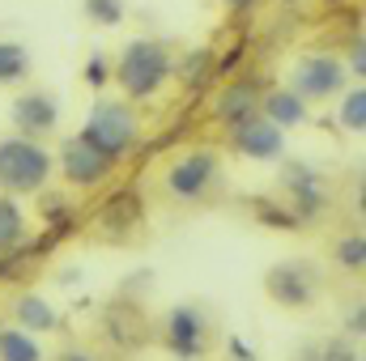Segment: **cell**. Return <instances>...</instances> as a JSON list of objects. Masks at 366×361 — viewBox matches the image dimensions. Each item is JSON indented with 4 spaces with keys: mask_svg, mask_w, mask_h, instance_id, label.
Here are the masks:
<instances>
[{
    "mask_svg": "<svg viewBox=\"0 0 366 361\" xmlns=\"http://www.w3.org/2000/svg\"><path fill=\"white\" fill-rule=\"evenodd\" d=\"M111 77L128 102H154L175 77V51L162 39H132L111 64Z\"/></svg>",
    "mask_w": 366,
    "mask_h": 361,
    "instance_id": "6da1fadb",
    "label": "cell"
},
{
    "mask_svg": "<svg viewBox=\"0 0 366 361\" xmlns=\"http://www.w3.org/2000/svg\"><path fill=\"white\" fill-rule=\"evenodd\" d=\"M86 145H94L102 158H111L115 166L141 145V115H137V102L128 98H98L77 132Z\"/></svg>",
    "mask_w": 366,
    "mask_h": 361,
    "instance_id": "7a4b0ae2",
    "label": "cell"
},
{
    "mask_svg": "<svg viewBox=\"0 0 366 361\" xmlns=\"http://www.w3.org/2000/svg\"><path fill=\"white\" fill-rule=\"evenodd\" d=\"M56 175V153L34 136H4L0 141V191L4 195H34Z\"/></svg>",
    "mask_w": 366,
    "mask_h": 361,
    "instance_id": "3957f363",
    "label": "cell"
},
{
    "mask_svg": "<svg viewBox=\"0 0 366 361\" xmlns=\"http://www.w3.org/2000/svg\"><path fill=\"white\" fill-rule=\"evenodd\" d=\"M162 187L175 204H200L222 187V153L217 149H183L175 153V162L167 166Z\"/></svg>",
    "mask_w": 366,
    "mask_h": 361,
    "instance_id": "277c9868",
    "label": "cell"
},
{
    "mask_svg": "<svg viewBox=\"0 0 366 361\" xmlns=\"http://www.w3.org/2000/svg\"><path fill=\"white\" fill-rule=\"evenodd\" d=\"M281 200H285V208L298 217V225H307V221H315L324 208H328V200H332V191H328V179L311 166V162H302V158H281Z\"/></svg>",
    "mask_w": 366,
    "mask_h": 361,
    "instance_id": "5b68a950",
    "label": "cell"
},
{
    "mask_svg": "<svg viewBox=\"0 0 366 361\" xmlns=\"http://www.w3.org/2000/svg\"><path fill=\"white\" fill-rule=\"evenodd\" d=\"M350 86V73L341 64V56L332 51H302L290 68V90L302 93L307 102H328Z\"/></svg>",
    "mask_w": 366,
    "mask_h": 361,
    "instance_id": "8992f818",
    "label": "cell"
},
{
    "mask_svg": "<svg viewBox=\"0 0 366 361\" xmlns=\"http://www.w3.org/2000/svg\"><path fill=\"white\" fill-rule=\"evenodd\" d=\"M264 293L285 310H307L320 298V268L315 260H281L264 272Z\"/></svg>",
    "mask_w": 366,
    "mask_h": 361,
    "instance_id": "52a82bcc",
    "label": "cell"
},
{
    "mask_svg": "<svg viewBox=\"0 0 366 361\" xmlns=\"http://www.w3.org/2000/svg\"><path fill=\"white\" fill-rule=\"evenodd\" d=\"M56 171L64 175L69 187H77V191H98L102 183L115 175V162L111 158H102L94 145H86L81 136H69L64 145H60V153H56Z\"/></svg>",
    "mask_w": 366,
    "mask_h": 361,
    "instance_id": "ba28073f",
    "label": "cell"
},
{
    "mask_svg": "<svg viewBox=\"0 0 366 361\" xmlns=\"http://www.w3.org/2000/svg\"><path fill=\"white\" fill-rule=\"evenodd\" d=\"M9 123L17 136H34L47 141L60 128V98L51 90H21L9 102Z\"/></svg>",
    "mask_w": 366,
    "mask_h": 361,
    "instance_id": "9c48e42d",
    "label": "cell"
},
{
    "mask_svg": "<svg viewBox=\"0 0 366 361\" xmlns=\"http://www.w3.org/2000/svg\"><path fill=\"white\" fill-rule=\"evenodd\" d=\"M162 340L179 361H200L209 353V319L200 306H175L162 323Z\"/></svg>",
    "mask_w": 366,
    "mask_h": 361,
    "instance_id": "30bf717a",
    "label": "cell"
},
{
    "mask_svg": "<svg viewBox=\"0 0 366 361\" xmlns=\"http://www.w3.org/2000/svg\"><path fill=\"white\" fill-rule=\"evenodd\" d=\"M226 132H230V149L239 158H252V162H281L285 158V132L277 123H269L260 111L247 115L243 123L226 128Z\"/></svg>",
    "mask_w": 366,
    "mask_h": 361,
    "instance_id": "8fae6325",
    "label": "cell"
},
{
    "mask_svg": "<svg viewBox=\"0 0 366 361\" xmlns=\"http://www.w3.org/2000/svg\"><path fill=\"white\" fill-rule=\"evenodd\" d=\"M260 115L277 123L281 132H290V128H307V119H311V102L302 98V93H294L290 86H277V90H260Z\"/></svg>",
    "mask_w": 366,
    "mask_h": 361,
    "instance_id": "7c38bea8",
    "label": "cell"
},
{
    "mask_svg": "<svg viewBox=\"0 0 366 361\" xmlns=\"http://www.w3.org/2000/svg\"><path fill=\"white\" fill-rule=\"evenodd\" d=\"M256 111H260V90L252 81H230L226 90H217V98H213V119L222 128H234V123H243Z\"/></svg>",
    "mask_w": 366,
    "mask_h": 361,
    "instance_id": "4fadbf2b",
    "label": "cell"
},
{
    "mask_svg": "<svg viewBox=\"0 0 366 361\" xmlns=\"http://www.w3.org/2000/svg\"><path fill=\"white\" fill-rule=\"evenodd\" d=\"M13 323H17L21 332H30V336H47V332L60 327V310H56L43 293L26 289V293L13 298Z\"/></svg>",
    "mask_w": 366,
    "mask_h": 361,
    "instance_id": "5bb4252c",
    "label": "cell"
},
{
    "mask_svg": "<svg viewBox=\"0 0 366 361\" xmlns=\"http://www.w3.org/2000/svg\"><path fill=\"white\" fill-rule=\"evenodd\" d=\"M175 77H179L192 93L209 90V86L217 81V51L200 47V51H187V56H179V60H175Z\"/></svg>",
    "mask_w": 366,
    "mask_h": 361,
    "instance_id": "9a60e30c",
    "label": "cell"
},
{
    "mask_svg": "<svg viewBox=\"0 0 366 361\" xmlns=\"http://www.w3.org/2000/svg\"><path fill=\"white\" fill-rule=\"evenodd\" d=\"M26 238H30V225H26V213L17 204V195H4L0 191V255L21 251Z\"/></svg>",
    "mask_w": 366,
    "mask_h": 361,
    "instance_id": "2e32d148",
    "label": "cell"
},
{
    "mask_svg": "<svg viewBox=\"0 0 366 361\" xmlns=\"http://www.w3.org/2000/svg\"><path fill=\"white\" fill-rule=\"evenodd\" d=\"M30 68H34L30 47L17 43V39H0V90H13V86L30 81Z\"/></svg>",
    "mask_w": 366,
    "mask_h": 361,
    "instance_id": "e0dca14e",
    "label": "cell"
},
{
    "mask_svg": "<svg viewBox=\"0 0 366 361\" xmlns=\"http://www.w3.org/2000/svg\"><path fill=\"white\" fill-rule=\"evenodd\" d=\"M0 361H47V357H43L39 336L21 332L13 323V327H0Z\"/></svg>",
    "mask_w": 366,
    "mask_h": 361,
    "instance_id": "ac0fdd59",
    "label": "cell"
},
{
    "mask_svg": "<svg viewBox=\"0 0 366 361\" xmlns=\"http://www.w3.org/2000/svg\"><path fill=\"white\" fill-rule=\"evenodd\" d=\"M337 98H341L337 123H341L345 132L362 136V132H366V81H354V86H345V90L337 93Z\"/></svg>",
    "mask_w": 366,
    "mask_h": 361,
    "instance_id": "d6986e66",
    "label": "cell"
},
{
    "mask_svg": "<svg viewBox=\"0 0 366 361\" xmlns=\"http://www.w3.org/2000/svg\"><path fill=\"white\" fill-rule=\"evenodd\" d=\"M332 260H337V268H341V272H354V276H358V272L366 268V234H362V230L341 234V238H337Z\"/></svg>",
    "mask_w": 366,
    "mask_h": 361,
    "instance_id": "ffe728a7",
    "label": "cell"
},
{
    "mask_svg": "<svg viewBox=\"0 0 366 361\" xmlns=\"http://www.w3.org/2000/svg\"><path fill=\"white\" fill-rule=\"evenodd\" d=\"M81 13H86V21L111 30V26H124L128 4H124V0H81Z\"/></svg>",
    "mask_w": 366,
    "mask_h": 361,
    "instance_id": "44dd1931",
    "label": "cell"
},
{
    "mask_svg": "<svg viewBox=\"0 0 366 361\" xmlns=\"http://www.w3.org/2000/svg\"><path fill=\"white\" fill-rule=\"evenodd\" d=\"M81 81H86L90 90H107V86H111V56H107V51H94L90 60H86Z\"/></svg>",
    "mask_w": 366,
    "mask_h": 361,
    "instance_id": "7402d4cb",
    "label": "cell"
},
{
    "mask_svg": "<svg viewBox=\"0 0 366 361\" xmlns=\"http://www.w3.org/2000/svg\"><path fill=\"white\" fill-rule=\"evenodd\" d=\"M341 64H345V73H350L354 81H362L366 77V39H362V30L354 34V43H350V51H345Z\"/></svg>",
    "mask_w": 366,
    "mask_h": 361,
    "instance_id": "603a6c76",
    "label": "cell"
},
{
    "mask_svg": "<svg viewBox=\"0 0 366 361\" xmlns=\"http://www.w3.org/2000/svg\"><path fill=\"white\" fill-rule=\"evenodd\" d=\"M34 195H39V208L47 213V221H51V225H60V217H64L69 200H64L60 191H51V187H43V191H34Z\"/></svg>",
    "mask_w": 366,
    "mask_h": 361,
    "instance_id": "cb8c5ba5",
    "label": "cell"
},
{
    "mask_svg": "<svg viewBox=\"0 0 366 361\" xmlns=\"http://www.w3.org/2000/svg\"><path fill=\"white\" fill-rule=\"evenodd\" d=\"M311 361H362V353H354L345 340H332V345H315Z\"/></svg>",
    "mask_w": 366,
    "mask_h": 361,
    "instance_id": "d4e9b609",
    "label": "cell"
},
{
    "mask_svg": "<svg viewBox=\"0 0 366 361\" xmlns=\"http://www.w3.org/2000/svg\"><path fill=\"white\" fill-rule=\"evenodd\" d=\"M362 332H366V306L358 302V306H354V315L345 319V336H354V340H362Z\"/></svg>",
    "mask_w": 366,
    "mask_h": 361,
    "instance_id": "484cf974",
    "label": "cell"
},
{
    "mask_svg": "<svg viewBox=\"0 0 366 361\" xmlns=\"http://www.w3.org/2000/svg\"><path fill=\"white\" fill-rule=\"evenodd\" d=\"M217 4H226L230 13H247V9H256L260 0H217Z\"/></svg>",
    "mask_w": 366,
    "mask_h": 361,
    "instance_id": "4316f807",
    "label": "cell"
},
{
    "mask_svg": "<svg viewBox=\"0 0 366 361\" xmlns=\"http://www.w3.org/2000/svg\"><path fill=\"white\" fill-rule=\"evenodd\" d=\"M60 361H98L94 353H86V349H64L60 353Z\"/></svg>",
    "mask_w": 366,
    "mask_h": 361,
    "instance_id": "83f0119b",
    "label": "cell"
},
{
    "mask_svg": "<svg viewBox=\"0 0 366 361\" xmlns=\"http://www.w3.org/2000/svg\"><path fill=\"white\" fill-rule=\"evenodd\" d=\"M285 4H302V0H285Z\"/></svg>",
    "mask_w": 366,
    "mask_h": 361,
    "instance_id": "f1b7e54d",
    "label": "cell"
}]
</instances>
